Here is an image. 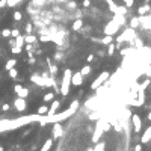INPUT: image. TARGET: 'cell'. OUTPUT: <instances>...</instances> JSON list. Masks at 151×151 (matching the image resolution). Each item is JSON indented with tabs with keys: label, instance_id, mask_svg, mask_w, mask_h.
<instances>
[{
	"label": "cell",
	"instance_id": "obj_23",
	"mask_svg": "<svg viewBox=\"0 0 151 151\" xmlns=\"http://www.w3.org/2000/svg\"><path fill=\"white\" fill-rule=\"evenodd\" d=\"M15 46H18V47H24V35H18V37H15Z\"/></svg>",
	"mask_w": 151,
	"mask_h": 151
},
{
	"label": "cell",
	"instance_id": "obj_9",
	"mask_svg": "<svg viewBox=\"0 0 151 151\" xmlns=\"http://www.w3.org/2000/svg\"><path fill=\"white\" fill-rule=\"evenodd\" d=\"M53 124H55V126H53V130H51V136H53V139H58V138L62 136L64 129H62L60 122H53Z\"/></svg>",
	"mask_w": 151,
	"mask_h": 151
},
{
	"label": "cell",
	"instance_id": "obj_1",
	"mask_svg": "<svg viewBox=\"0 0 151 151\" xmlns=\"http://www.w3.org/2000/svg\"><path fill=\"white\" fill-rule=\"evenodd\" d=\"M79 107V101L74 100L73 103L70 104V107L64 112H59V113H53V115H41L39 117V124L41 126H44V124H48V122H62L68 119L71 115H74V112L77 110Z\"/></svg>",
	"mask_w": 151,
	"mask_h": 151
},
{
	"label": "cell",
	"instance_id": "obj_41",
	"mask_svg": "<svg viewBox=\"0 0 151 151\" xmlns=\"http://www.w3.org/2000/svg\"><path fill=\"white\" fill-rule=\"evenodd\" d=\"M8 6V0H0V9L2 8H6Z\"/></svg>",
	"mask_w": 151,
	"mask_h": 151
},
{
	"label": "cell",
	"instance_id": "obj_43",
	"mask_svg": "<svg viewBox=\"0 0 151 151\" xmlns=\"http://www.w3.org/2000/svg\"><path fill=\"white\" fill-rule=\"evenodd\" d=\"M83 6L85 8H89L91 6V0H83Z\"/></svg>",
	"mask_w": 151,
	"mask_h": 151
},
{
	"label": "cell",
	"instance_id": "obj_32",
	"mask_svg": "<svg viewBox=\"0 0 151 151\" xmlns=\"http://www.w3.org/2000/svg\"><path fill=\"white\" fill-rule=\"evenodd\" d=\"M21 47H18V46H14V47H11V51H12V55H20L21 53Z\"/></svg>",
	"mask_w": 151,
	"mask_h": 151
},
{
	"label": "cell",
	"instance_id": "obj_29",
	"mask_svg": "<svg viewBox=\"0 0 151 151\" xmlns=\"http://www.w3.org/2000/svg\"><path fill=\"white\" fill-rule=\"evenodd\" d=\"M92 151H104V142H97Z\"/></svg>",
	"mask_w": 151,
	"mask_h": 151
},
{
	"label": "cell",
	"instance_id": "obj_39",
	"mask_svg": "<svg viewBox=\"0 0 151 151\" xmlns=\"http://www.w3.org/2000/svg\"><path fill=\"white\" fill-rule=\"evenodd\" d=\"M18 35H20V30H17V29H12V30H11V37H12V38L18 37Z\"/></svg>",
	"mask_w": 151,
	"mask_h": 151
},
{
	"label": "cell",
	"instance_id": "obj_26",
	"mask_svg": "<svg viewBox=\"0 0 151 151\" xmlns=\"http://www.w3.org/2000/svg\"><path fill=\"white\" fill-rule=\"evenodd\" d=\"M46 103H50V101H53L55 100V92H47L46 95H44V98H42Z\"/></svg>",
	"mask_w": 151,
	"mask_h": 151
},
{
	"label": "cell",
	"instance_id": "obj_6",
	"mask_svg": "<svg viewBox=\"0 0 151 151\" xmlns=\"http://www.w3.org/2000/svg\"><path fill=\"white\" fill-rule=\"evenodd\" d=\"M110 77V73H109V71H103V73L98 76V77H97L95 79V80L92 82V85H91V89L92 91H95L97 89V88H98V86H101L106 80H107V79Z\"/></svg>",
	"mask_w": 151,
	"mask_h": 151
},
{
	"label": "cell",
	"instance_id": "obj_31",
	"mask_svg": "<svg viewBox=\"0 0 151 151\" xmlns=\"http://www.w3.org/2000/svg\"><path fill=\"white\" fill-rule=\"evenodd\" d=\"M47 112H48V106L44 104V106H41V107L38 109V112H37V113H38V115H46Z\"/></svg>",
	"mask_w": 151,
	"mask_h": 151
},
{
	"label": "cell",
	"instance_id": "obj_34",
	"mask_svg": "<svg viewBox=\"0 0 151 151\" xmlns=\"http://www.w3.org/2000/svg\"><path fill=\"white\" fill-rule=\"evenodd\" d=\"M12 17H14V20H15V21H20V20L23 18V14H21L20 11H15Z\"/></svg>",
	"mask_w": 151,
	"mask_h": 151
},
{
	"label": "cell",
	"instance_id": "obj_40",
	"mask_svg": "<svg viewBox=\"0 0 151 151\" xmlns=\"http://www.w3.org/2000/svg\"><path fill=\"white\" fill-rule=\"evenodd\" d=\"M9 109H11V106L8 104V103H5V104L2 106V110H3V112H8V110H9Z\"/></svg>",
	"mask_w": 151,
	"mask_h": 151
},
{
	"label": "cell",
	"instance_id": "obj_46",
	"mask_svg": "<svg viewBox=\"0 0 151 151\" xmlns=\"http://www.w3.org/2000/svg\"><path fill=\"white\" fill-rule=\"evenodd\" d=\"M135 151H142V145H140V144H138V145L135 147Z\"/></svg>",
	"mask_w": 151,
	"mask_h": 151
},
{
	"label": "cell",
	"instance_id": "obj_44",
	"mask_svg": "<svg viewBox=\"0 0 151 151\" xmlns=\"http://www.w3.org/2000/svg\"><path fill=\"white\" fill-rule=\"evenodd\" d=\"M86 60H88V62H92V60H94V55H88Z\"/></svg>",
	"mask_w": 151,
	"mask_h": 151
},
{
	"label": "cell",
	"instance_id": "obj_10",
	"mask_svg": "<svg viewBox=\"0 0 151 151\" xmlns=\"http://www.w3.org/2000/svg\"><path fill=\"white\" fill-rule=\"evenodd\" d=\"M83 76H82V73L79 71V73H74L73 76H71V85L73 86H80L82 83H83Z\"/></svg>",
	"mask_w": 151,
	"mask_h": 151
},
{
	"label": "cell",
	"instance_id": "obj_49",
	"mask_svg": "<svg viewBox=\"0 0 151 151\" xmlns=\"http://www.w3.org/2000/svg\"><path fill=\"white\" fill-rule=\"evenodd\" d=\"M56 2H59V3H62V2H65V0H56Z\"/></svg>",
	"mask_w": 151,
	"mask_h": 151
},
{
	"label": "cell",
	"instance_id": "obj_24",
	"mask_svg": "<svg viewBox=\"0 0 151 151\" xmlns=\"http://www.w3.org/2000/svg\"><path fill=\"white\" fill-rule=\"evenodd\" d=\"M8 73H9V77L12 79V80H18V71H17V68L14 67V68H11L9 71H8Z\"/></svg>",
	"mask_w": 151,
	"mask_h": 151
},
{
	"label": "cell",
	"instance_id": "obj_33",
	"mask_svg": "<svg viewBox=\"0 0 151 151\" xmlns=\"http://www.w3.org/2000/svg\"><path fill=\"white\" fill-rule=\"evenodd\" d=\"M144 71H145V76L151 79V64H147L145 68H144Z\"/></svg>",
	"mask_w": 151,
	"mask_h": 151
},
{
	"label": "cell",
	"instance_id": "obj_17",
	"mask_svg": "<svg viewBox=\"0 0 151 151\" xmlns=\"http://www.w3.org/2000/svg\"><path fill=\"white\" fill-rule=\"evenodd\" d=\"M37 42H38V38L35 37V35H32V33L24 37V44H37Z\"/></svg>",
	"mask_w": 151,
	"mask_h": 151
},
{
	"label": "cell",
	"instance_id": "obj_35",
	"mask_svg": "<svg viewBox=\"0 0 151 151\" xmlns=\"http://www.w3.org/2000/svg\"><path fill=\"white\" fill-rule=\"evenodd\" d=\"M33 32V23H27L26 24V35H29Z\"/></svg>",
	"mask_w": 151,
	"mask_h": 151
},
{
	"label": "cell",
	"instance_id": "obj_18",
	"mask_svg": "<svg viewBox=\"0 0 151 151\" xmlns=\"http://www.w3.org/2000/svg\"><path fill=\"white\" fill-rule=\"evenodd\" d=\"M110 42H113V37H112V35H104V38H101L98 44H104V46H109Z\"/></svg>",
	"mask_w": 151,
	"mask_h": 151
},
{
	"label": "cell",
	"instance_id": "obj_8",
	"mask_svg": "<svg viewBox=\"0 0 151 151\" xmlns=\"http://www.w3.org/2000/svg\"><path fill=\"white\" fill-rule=\"evenodd\" d=\"M14 92L17 94V97H21V98H27V95H29V89L21 85H15Z\"/></svg>",
	"mask_w": 151,
	"mask_h": 151
},
{
	"label": "cell",
	"instance_id": "obj_48",
	"mask_svg": "<svg viewBox=\"0 0 151 151\" xmlns=\"http://www.w3.org/2000/svg\"><path fill=\"white\" fill-rule=\"evenodd\" d=\"M148 119H150V121H151V112H150V113H148Z\"/></svg>",
	"mask_w": 151,
	"mask_h": 151
},
{
	"label": "cell",
	"instance_id": "obj_7",
	"mask_svg": "<svg viewBox=\"0 0 151 151\" xmlns=\"http://www.w3.org/2000/svg\"><path fill=\"white\" fill-rule=\"evenodd\" d=\"M14 107L18 112H24L26 107H27V103H26V98H21V97H17L14 100Z\"/></svg>",
	"mask_w": 151,
	"mask_h": 151
},
{
	"label": "cell",
	"instance_id": "obj_52",
	"mask_svg": "<svg viewBox=\"0 0 151 151\" xmlns=\"http://www.w3.org/2000/svg\"><path fill=\"white\" fill-rule=\"evenodd\" d=\"M0 151H3V147H0Z\"/></svg>",
	"mask_w": 151,
	"mask_h": 151
},
{
	"label": "cell",
	"instance_id": "obj_5",
	"mask_svg": "<svg viewBox=\"0 0 151 151\" xmlns=\"http://www.w3.org/2000/svg\"><path fill=\"white\" fill-rule=\"evenodd\" d=\"M104 119L106 118H98V122H97V126H95V130H94V135H92V142L94 144H97V142L100 140V138H101V135H103V122H104Z\"/></svg>",
	"mask_w": 151,
	"mask_h": 151
},
{
	"label": "cell",
	"instance_id": "obj_37",
	"mask_svg": "<svg viewBox=\"0 0 151 151\" xmlns=\"http://www.w3.org/2000/svg\"><path fill=\"white\" fill-rule=\"evenodd\" d=\"M55 59H56V60H62V59H64L62 51H56V53H55Z\"/></svg>",
	"mask_w": 151,
	"mask_h": 151
},
{
	"label": "cell",
	"instance_id": "obj_47",
	"mask_svg": "<svg viewBox=\"0 0 151 151\" xmlns=\"http://www.w3.org/2000/svg\"><path fill=\"white\" fill-rule=\"evenodd\" d=\"M27 62H29V64H35V58H33V56H32V58H29V60H27Z\"/></svg>",
	"mask_w": 151,
	"mask_h": 151
},
{
	"label": "cell",
	"instance_id": "obj_20",
	"mask_svg": "<svg viewBox=\"0 0 151 151\" xmlns=\"http://www.w3.org/2000/svg\"><path fill=\"white\" fill-rule=\"evenodd\" d=\"M47 62H48V73H50L51 76H55V77H56V74H58V67H56V65H53L51 62H50V59H47Z\"/></svg>",
	"mask_w": 151,
	"mask_h": 151
},
{
	"label": "cell",
	"instance_id": "obj_15",
	"mask_svg": "<svg viewBox=\"0 0 151 151\" xmlns=\"http://www.w3.org/2000/svg\"><path fill=\"white\" fill-rule=\"evenodd\" d=\"M30 82L37 83V85H39V86H44V79H42L41 74H32V76H30Z\"/></svg>",
	"mask_w": 151,
	"mask_h": 151
},
{
	"label": "cell",
	"instance_id": "obj_11",
	"mask_svg": "<svg viewBox=\"0 0 151 151\" xmlns=\"http://www.w3.org/2000/svg\"><path fill=\"white\" fill-rule=\"evenodd\" d=\"M131 122H133V129H135V131L139 133L140 129H142V119L139 118V115L133 113V115H131Z\"/></svg>",
	"mask_w": 151,
	"mask_h": 151
},
{
	"label": "cell",
	"instance_id": "obj_27",
	"mask_svg": "<svg viewBox=\"0 0 151 151\" xmlns=\"http://www.w3.org/2000/svg\"><path fill=\"white\" fill-rule=\"evenodd\" d=\"M115 50H117V44H115V42H110L109 46H107V55L112 56L113 53H115Z\"/></svg>",
	"mask_w": 151,
	"mask_h": 151
},
{
	"label": "cell",
	"instance_id": "obj_30",
	"mask_svg": "<svg viewBox=\"0 0 151 151\" xmlns=\"http://www.w3.org/2000/svg\"><path fill=\"white\" fill-rule=\"evenodd\" d=\"M39 41L41 42H47V41H51V35L50 33H44L39 37Z\"/></svg>",
	"mask_w": 151,
	"mask_h": 151
},
{
	"label": "cell",
	"instance_id": "obj_28",
	"mask_svg": "<svg viewBox=\"0 0 151 151\" xmlns=\"http://www.w3.org/2000/svg\"><path fill=\"white\" fill-rule=\"evenodd\" d=\"M91 70H92V68H91V65H85V67L80 70V73H82V76L85 77V76H88V74L91 73Z\"/></svg>",
	"mask_w": 151,
	"mask_h": 151
},
{
	"label": "cell",
	"instance_id": "obj_36",
	"mask_svg": "<svg viewBox=\"0 0 151 151\" xmlns=\"http://www.w3.org/2000/svg\"><path fill=\"white\" fill-rule=\"evenodd\" d=\"M2 37L9 38V37H11V29H3V30H2Z\"/></svg>",
	"mask_w": 151,
	"mask_h": 151
},
{
	"label": "cell",
	"instance_id": "obj_2",
	"mask_svg": "<svg viewBox=\"0 0 151 151\" xmlns=\"http://www.w3.org/2000/svg\"><path fill=\"white\" fill-rule=\"evenodd\" d=\"M71 76H73V71H71L70 68H67L64 71V77H62V82H60V88H59V91L62 95H68L70 92V86H71Z\"/></svg>",
	"mask_w": 151,
	"mask_h": 151
},
{
	"label": "cell",
	"instance_id": "obj_13",
	"mask_svg": "<svg viewBox=\"0 0 151 151\" xmlns=\"http://www.w3.org/2000/svg\"><path fill=\"white\" fill-rule=\"evenodd\" d=\"M59 107H60V101H58V100L50 101V107H48V112H47L46 115H53V113H56Z\"/></svg>",
	"mask_w": 151,
	"mask_h": 151
},
{
	"label": "cell",
	"instance_id": "obj_14",
	"mask_svg": "<svg viewBox=\"0 0 151 151\" xmlns=\"http://www.w3.org/2000/svg\"><path fill=\"white\" fill-rule=\"evenodd\" d=\"M82 27H83V20L82 18H76L74 21H73V32H80L82 30Z\"/></svg>",
	"mask_w": 151,
	"mask_h": 151
},
{
	"label": "cell",
	"instance_id": "obj_22",
	"mask_svg": "<svg viewBox=\"0 0 151 151\" xmlns=\"http://www.w3.org/2000/svg\"><path fill=\"white\" fill-rule=\"evenodd\" d=\"M51 147H53V139H47L46 142H44V145H42L41 151H50Z\"/></svg>",
	"mask_w": 151,
	"mask_h": 151
},
{
	"label": "cell",
	"instance_id": "obj_3",
	"mask_svg": "<svg viewBox=\"0 0 151 151\" xmlns=\"http://www.w3.org/2000/svg\"><path fill=\"white\" fill-rule=\"evenodd\" d=\"M135 37H136V32H135V29H126L124 30V33H121L119 37H117V48H121V44L122 42H130L131 44V41L135 39Z\"/></svg>",
	"mask_w": 151,
	"mask_h": 151
},
{
	"label": "cell",
	"instance_id": "obj_38",
	"mask_svg": "<svg viewBox=\"0 0 151 151\" xmlns=\"http://www.w3.org/2000/svg\"><path fill=\"white\" fill-rule=\"evenodd\" d=\"M76 8H77V3L74 2V0L73 2H68V9H76Z\"/></svg>",
	"mask_w": 151,
	"mask_h": 151
},
{
	"label": "cell",
	"instance_id": "obj_51",
	"mask_svg": "<svg viewBox=\"0 0 151 151\" xmlns=\"http://www.w3.org/2000/svg\"><path fill=\"white\" fill-rule=\"evenodd\" d=\"M86 151H92V148H88V150H86Z\"/></svg>",
	"mask_w": 151,
	"mask_h": 151
},
{
	"label": "cell",
	"instance_id": "obj_54",
	"mask_svg": "<svg viewBox=\"0 0 151 151\" xmlns=\"http://www.w3.org/2000/svg\"><path fill=\"white\" fill-rule=\"evenodd\" d=\"M122 2H126V0H122Z\"/></svg>",
	"mask_w": 151,
	"mask_h": 151
},
{
	"label": "cell",
	"instance_id": "obj_4",
	"mask_svg": "<svg viewBox=\"0 0 151 151\" xmlns=\"http://www.w3.org/2000/svg\"><path fill=\"white\" fill-rule=\"evenodd\" d=\"M119 27H121V26L117 23V21H115L113 18L107 23V24H106L104 26V35H112V37H113V35H117L118 33V30H119Z\"/></svg>",
	"mask_w": 151,
	"mask_h": 151
},
{
	"label": "cell",
	"instance_id": "obj_45",
	"mask_svg": "<svg viewBox=\"0 0 151 151\" xmlns=\"http://www.w3.org/2000/svg\"><path fill=\"white\" fill-rule=\"evenodd\" d=\"M9 46H11V47L15 46V38H11V39H9Z\"/></svg>",
	"mask_w": 151,
	"mask_h": 151
},
{
	"label": "cell",
	"instance_id": "obj_16",
	"mask_svg": "<svg viewBox=\"0 0 151 151\" xmlns=\"http://www.w3.org/2000/svg\"><path fill=\"white\" fill-rule=\"evenodd\" d=\"M150 11H151V6H150L148 3H145V5H142V6H139V8H138V14H139V15L150 14Z\"/></svg>",
	"mask_w": 151,
	"mask_h": 151
},
{
	"label": "cell",
	"instance_id": "obj_53",
	"mask_svg": "<svg viewBox=\"0 0 151 151\" xmlns=\"http://www.w3.org/2000/svg\"><path fill=\"white\" fill-rule=\"evenodd\" d=\"M150 60H151V53H150Z\"/></svg>",
	"mask_w": 151,
	"mask_h": 151
},
{
	"label": "cell",
	"instance_id": "obj_21",
	"mask_svg": "<svg viewBox=\"0 0 151 151\" xmlns=\"http://www.w3.org/2000/svg\"><path fill=\"white\" fill-rule=\"evenodd\" d=\"M140 26V21H139V17H133V18L130 20V27L131 29H138Z\"/></svg>",
	"mask_w": 151,
	"mask_h": 151
},
{
	"label": "cell",
	"instance_id": "obj_25",
	"mask_svg": "<svg viewBox=\"0 0 151 151\" xmlns=\"http://www.w3.org/2000/svg\"><path fill=\"white\" fill-rule=\"evenodd\" d=\"M15 65H17V59H9V60L6 62V65H5V70H6V71H9V70H11V68H14Z\"/></svg>",
	"mask_w": 151,
	"mask_h": 151
},
{
	"label": "cell",
	"instance_id": "obj_50",
	"mask_svg": "<svg viewBox=\"0 0 151 151\" xmlns=\"http://www.w3.org/2000/svg\"><path fill=\"white\" fill-rule=\"evenodd\" d=\"M106 2H107V3H112V2H113V0H106Z\"/></svg>",
	"mask_w": 151,
	"mask_h": 151
},
{
	"label": "cell",
	"instance_id": "obj_12",
	"mask_svg": "<svg viewBox=\"0 0 151 151\" xmlns=\"http://www.w3.org/2000/svg\"><path fill=\"white\" fill-rule=\"evenodd\" d=\"M140 142L142 144H148V142H151V126L145 129V131L142 133L140 136Z\"/></svg>",
	"mask_w": 151,
	"mask_h": 151
},
{
	"label": "cell",
	"instance_id": "obj_42",
	"mask_svg": "<svg viewBox=\"0 0 151 151\" xmlns=\"http://www.w3.org/2000/svg\"><path fill=\"white\" fill-rule=\"evenodd\" d=\"M124 3H126V6H127V8H131V6H133V0H126Z\"/></svg>",
	"mask_w": 151,
	"mask_h": 151
},
{
	"label": "cell",
	"instance_id": "obj_19",
	"mask_svg": "<svg viewBox=\"0 0 151 151\" xmlns=\"http://www.w3.org/2000/svg\"><path fill=\"white\" fill-rule=\"evenodd\" d=\"M129 12V8L127 6H118L117 5V9H115V14H119V15H127Z\"/></svg>",
	"mask_w": 151,
	"mask_h": 151
}]
</instances>
